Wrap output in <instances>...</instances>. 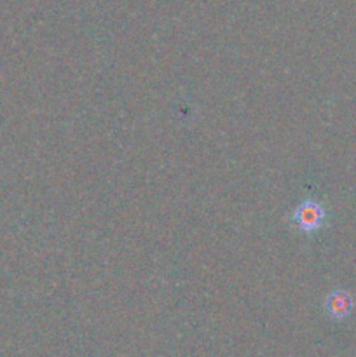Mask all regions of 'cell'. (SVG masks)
<instances>
[{
  "mask_svg": "<svg viewBox=\"0 0 356 357\" xmlns=\"http://www.w3.org/2000/svg\"><path fill=\"white\" fill-rule=\"evenodd\" d=\"M292 222L299 227V230L306 234H314L323 227L325 218H327V211L321 206V202L314 201V199H304L293 213L290 215Z\"/></svg>",
  "mask_w": 356,
  "mask_h": 357,
  "instance_id": "6da1fadb",
  "label": "cell"
},
{
  "mask_svg": "<svg viewBox=\"0 0 356 357\" xmlns=\"http://www.w3.org/2000/svg\"><path fill=\"white\" fill-rule=\"evenodd\" d=\"M353 307H355L353 296L344 289H334L325 298V312L334 321H342L349 317V314L353 312Z\"/></svg>",
  "mask_w": 356,
  "mask_h": 357,
  "instance_id": "7a4b0ae2",
  "label": "cell"
}]
</instances>
